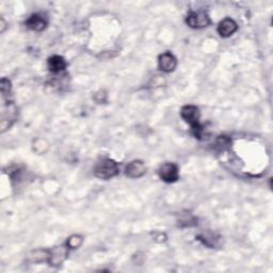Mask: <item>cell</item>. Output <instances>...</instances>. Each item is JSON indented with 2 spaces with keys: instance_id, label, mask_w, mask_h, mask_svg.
Wrapping results in <instances>:
<instances>
[{
  "instance_id": "obj_1",
  "label": "cell",
  "mask_w": 273,
  "mask_h": 273,
  "mask_svg": "<svg viewBox=\"0 0 273 273\" xmlns=\"http://www.w3.org/2000/svg\"><path fill=\"white\" fill-rule=\"evenodd\" d=\"M118 164L114 159L104 158L95 164L93 168V174L95 178L102 180H108L114 178L118 174Z\"/></svg>"
},
{
  "instance_id": "obj_2",
  "label": "cell",
  "mask_w": 273,
  "mask_h": 273,
  "mask_svg": "<svg viewBox=\"0 0 273 273\" xmlns=\"http://www.w3.org/2000/svg\"><path fill=\"white\" fill-rule=\"evenodd\" d=\"M180 116L182 118L184 122L190 125L192 132H194V134L198 136V138H200V134H202V126L200 124V114L198 108L194 105L184 106L180 110Z\"/></svg>"
},
{
  "instance_id": "obj_3",
  "label": "cell",
  "mask_w": 273,
  "mask_h": 273,
  "mask_svg": "<svg viewBox=\"0 0 273 273\" xmlns=\"http://www.w3.org/2000/svg\"><path fill=\"white\" fill-rule=\"evenodd\" d=\"M158 175H159L160 180H164V182L171 184V182H178L180 178L178 166L172 162L164 164L162 166L159 168Z\"/></svg>"
},
{
  "instance_id": "obj_4",
  "label": "cell",
  "mask_w": 273,
  "mask_h": 273,
  "mask_svg": "<svg viewBox=\"0 0 273 273\" xmlns=\"http://www.w3.org/2000/svg\"><path fill=\"white\" fill-rule=\"evenodd\" d=\"M187 25L194 29H202L210 25V18L203 11L191 12L186 18Z\"/></svg>"
},
{
  "instance_id": "obj_5",
  "label": "cell",
  "mask_w": 273,
  "mask_h": 273,
  "mask_svg": "<svg viewBox=\"0 0 273 273\" xmlns=\"http://www.w3.org/2000/svg\"><path fill=\"white\" fill-rule=\"evenodd\" d=\"M68 250L70 248L68 244H62L52 248V250H50V258H48L47 262L52 267L61 266L68 258Z\"/></svg>"
},
{
  "instance_id": "obj_6",
  "label": "cell",
  "mask_w": 273,
  "mask_h": 273,
  "mask_svg": "<svg viewBox=\"0 0 273 273\" xmlns=\"http://www.w3.org/2000/svg\"><path fill=\"white\" fill-rule=\"evenodd\" d=\"M146 173V166L142 160H132L125 168V174L130 178H140Z\"/></svg>"
},
{
  "instance_id": "obj_7",
  "label": "cell",
  "mask_w": 273,
  "mask_h": 273,
  "mask_svg": "<svg viewBox=\"0 0 273 273\" xmlns=\"http://www.w3.org/2000/svg\"><path fill=\"white\" fill-rule=\"evenodd\" d=\"M158 66L164 73H171L178 66V59L171 52H164L158 58Z\"/></svg>"
},
{
  "instance_id": "obj_8",
  "label": "cell",
  "mask_w": 273,
  "mask_h": 273,
  "mask_svg": "<svg viewBox=\"0 0 273 273\" xmlns=\"http://www.w3.org/2000/svg\"><path fill=\"white\" fill-rule=\"evenodd\" d=\"M48 25V20L42 14H32L30 18L26 20V27L32 31L41 32L46 29Z\"/></svg>"
},
{
  "instance_id": "obj_9",
  "label": "cell",
  "mask_w": 273,
  "mask_h": 273,
  "mask_svg": "<svg viewBox=\"0 0 273 273\" xmlns=\"http://www.w3.org/2000/svg\"><path fill=\"white\" fill-rule=\"evenodd\" d=\"M238 30L237 22L232 18H224L222 22H220L218 29V34L221 38H230Z\"/></svg>"
},
{
  "instance_id": "obj_10",
  "label": "cell",
  "mask_w": 273,
  "mask_h": 273,
  "mask_svg": "<svg viewBox=\"0 0 273 273\" xmlns=\"http://www.w3.org/2000/svg\"><path fill=\"white\" fill-rule=\"evenodd\" d=\"M47 64H48V68H50L52 73H54V74L60 73V72L66 70L68 66V62L66 61V59L58 54H54L48 59Z\"/></svg>"
},
{
  "instance_id": "obj_11",
  "label": "cell",
  "mask_w": 273,
  "mask_h": 273,
  "mask_svg": "<svg viewBox=\"0 0 273 273\" xmlns=\"http://www.w3.org/2000/svg\"><path fill=\"white\" fill-rule=\"evenodd\" d=\"M48 258H50V250H36L28 256V260L34 264L48 262Z\"/></svg>"
},
{
  "instance_id": "obj_12",
  "label": "cell",
  "mask_w": 273,
  "mask_h": 273,
  "mask_svg": "<svg viewBox=\"0 0 273 273\" xmlns=\"http://www.w3.org/2000/svg\"><path fill=\"white\" fill-rule=\"evenodd\" d=\"M84 242V238L82 236H80V235H72L68 239V246L70 248H78L82 246Z\"/></svg>"
},
{
  "instance_id": "obj_13",
  "label": "cell",
  "mask_w": 273,
  "mask_h": 273,
  "mask_svg": "<svg viewBox=\"0 0 273 273\" xmlns=\"http://www.w3.org/2000/svg\"><path fill=\"white\" fill-rule=\"evenodd\" d=\"M11 82L9 79L6 78H2V82H0V89H2V94L4 98H6V95H9V93L11 92Z\"/></svg>"
},
{
  "instance_id": "obj_14",
  "label": "cell",
  "mask_w": 273,
  "mask_h": 273,
  "mask_svg": "<svg viewBox=\"0 0 273 273\" xmlns=\"http://www.w3.org/2000/svg\"><path fill=\"white\" fill-rule=\"evenodd\" d=\"M48 143L45 141V140H36L34 142V148L36 152H38V154H43V152H45L47 150H48Z\"/></svg>"
},
{
  "instance_id": "obj_15",
  "label": "cell",
  "mask_w": 273,
  "mask_h": 273,
  "mask_svg": "<svg viewBox=\"0 0 273 273\" xmlns=\"http://www.w3.org/2000/svg\"><path fill=\"white\" fill-rule=\"evenodd\" d=\"M6 28V20L4 18H2V20H0V31L4 32Z\"/></svg>"
}]
</instances>
